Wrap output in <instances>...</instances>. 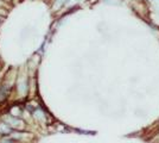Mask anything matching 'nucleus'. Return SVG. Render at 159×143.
Masks as SVG:
<instances>
[{
	"label": "nucleus",
	"mask_w": 159,
	"mask_h": 143,
	"mask_svg": "<svg viewBox=\"0 0 159 143\" xmlns=\"http://www.w3.org/2000/svg\"><path fill=\"white\" fill-rule=\"evenodd\" d=\"M158 1H159V0H158Z\"/></svg>",
	"instance_id": "1"
}]
</instances>
